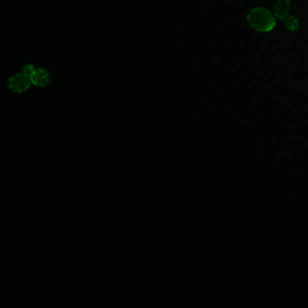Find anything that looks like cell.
Masks as SVG:
<instances>
[{
	"label": "cell",
	"instance_id": "1",
	"mask_svg": "<svg viewBox=\"0 0 308 308\" xmlns=\"http://www.w3.org/2000/svg\"><path fill=\"white\" fill-rule=\"evenodd\" d=\"M247 21L249 27L256 31L267 33L276 27V18L265 8H254L247 15Z\"/></svg>",
	"mask_w": 308,
	"mask_h": 308
},
{
	"label": "cell",
	"instance_id": "2",
	"mask_svg": "<svg viewBox=\"0 0 308 308\" xmlns=\"http://www.w3.org/2000/svg\"><path fill=\"white\" fill-rule=\"evenodd\" d=\"M31 80L25 74H16L9 80V88L17 93L26 92L30 88Z\"/></svg>",
	"mask_w": 308,
	"mask_h": 308
},
{
	"label": "cell",
	"instance_id": "3",
	"mask_svg": "<svg viewBox=\"0 0 308 308\" xmlns=\"http://www.w3.org/2000/svg\"><path fill=\"white\" fill-rule=\"evenodd\" d=\"M31 83L37 87H46L51 82L50 74L46 69L39 68L30 76Z\"/></svg>",
	"mask_w": 308,
	"mask_h": 308
},
{
	"label": "cell",
	"instance_id": "4",
	"mask_svg": "<svg viewBox=\"0 0 308 308\" xmlns=\"http://www.w3.org/2000/svg\"><path fill=\"white\" fill-rule=\"evenodd\" d=\"M290 10H291L290 0H276V4L274 6V11L276 19L283 21L285 18L289 16Z\"/></svg>",
	"mask_w": 308,
	"mask_h": 308
},
{
	"label": "cell",
	"instance_id": "5",
	"mask_svg": "<svg viewBox=\"0 0 308 308\" xmlns=\"http://www.w3.org/2000/svg\"><path fill=\"white\" fill-rule=\"evenodd\" d=\"M283 25L287 30H289L291 32H295L298 30L299 23L298 19H296L294 16H288L287 18H285L283 20Z\"/></svg>",
	"mask_w": 308,
	"mask_h": 308
},
{
	"label": "cell",
	"instance_id": "6",
	"mask_svg": "<svg viewBox=\"0 0 308 308\" xmlns=\"http://www.w3.org/2000/svg\"><path fill=\"white\" fill-rule=\"evenodd\" d=\"M37 70V68L33 65H28L23 70V74L28 75V77L30 78V76L34 74V72Z\"/></svg>",
	"mask_w": 308,
	"mask_h": 308
}]
</instances>
